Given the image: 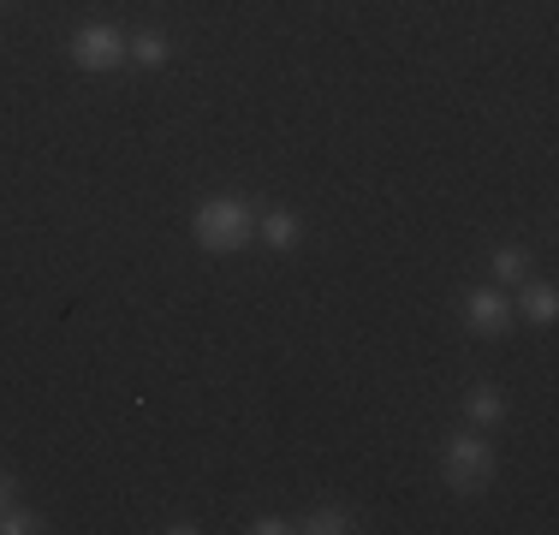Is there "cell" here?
Returning <instances> with one entry per match:
<instances>
[{"label":"cell","instance_id":"6da1fadb","mask_svg":"<svg viewBox=\"0 0 559 535\" xmlns=\"http://www.w3.org/2000/svg\"><path fill=\"white\" fill-rule=\"evenodd\" d=\"M191 238L209 257H238L245 245H257V209L245 197H209L191 221Z\"/></svg>","mask_w":559,"mask_h":535},{"label":"cell","instance_id":"7a4b0ae2","mask_svg":"<svg viewBox=\"0 0 559 535\" xmlns=\"http://www.w3.org/2000/svg\"><path fill=\"white\" fill-rule=\"evenodd\" d=\"M441 476L452 494H464V500H476V494L495 482V447H488L483 428H459V435L441 447Z\"/></svg>","mask_w":559,"mask_h":535},{"label":"cell","instance_id":"3957f363","mask_svg":"<svg viewBox=\"0 0 559 535\" xmlns=\"http://www.w3.org/2000/svg\"><path fill=\"white\" fill-rule=\"evenodd\" d=\"M119 60H126V36L114 24H84L72 36V66H84V72H114Z\"/></svg>","mask_w":559,"mask_h":535},{"label":"cell","instance_id":"277c9868","mask_svg":"<svg viewBox=\"0 0 559 535\" xmlns=\"http://www.w3.org/2000/svg\"><path fill=\"white\" fill-rule=\"evenodd\" d=\"M464 328L483 333V340H500V333L512 328V298L495 286H476L471 298H464Z\"/></svg>","mask_w":559,"mask_h":535},{"label":"cell","instance_id":"5b68a950","mask_svg":"<svg viewBox=\"0 0 559 535\" xmlns=\"http://www.w3.org/2000/svg\"><path fill=\"white\" fill-rule=\"evenodd\" d=\"M518 304H512V316H524L530 328H554V316H559V292H554V280H518Z\"/></svg>","mask_w":559,"mask_h":535},{"label":"cell","instance_id":"8992f818","mask_svg":"<svg viewBox=\"0 0 559 535\" xmlns=\"http://www.w3.org/2000/svg\"><path fill=\"white\" fill-rule=\"evenodd\" d=\"M257 238H262L269 250H298V238H304V221H298L292 209H269V214L257 221Z\"/></svg>","mask_w":559,"mask_h":535},{"label":"cell","instance_id":"52a82bcc","mask_svg":"<svg viewBox=\"0 0 559 535\" xmlns=\"http://www.w3.org/2000/svg\"><path fill=\"white\" fill-rule=\"evenodd\" d=\"M500 417H506V399L488 381H476L471 393H464V423L471 428H500Z\"/></svg>","mask_w":559,"mask_h":535},{"label":"cell","instance_id":"ba28073f","mask_svg":"<svg viewBox=\"0 0 559 535\" xmlns=\"http://www.w3.org/2000/svg\"><path fill=\"white\" fill-rule=\"evenodd\" d=\"M167 54H173V43L162 31H138V36H126V60H138V66H167Z\"/></svg>","mask_w":559,"mask_h":535},{"label":"cell","instance_id":"9c48e42d","mask_svg":"<svg viewBox=\"0 0 559 535\" xmlns=\"http://www.w3.org/2000/svg\"><path fill=\"white\" fill-rule=\"evenodd\" d=\"M488 268H495L500 286H518V280H530V250H524V245H500Z\"/></svg>","mask_w":559,"mask_h":535},{"label":"cell","instance_id":"30bf717a","mask_svg":"<svg viewBox=\"0 0 559 535\" xmlns=\"http://www.w3.org/2000/svg\"><path fill=\"white\" fill-rule=\"evenodd\" d=\"M298 530L304 535H345V530H357V524H352V512H345V506H316Z\"/></svg>","mask_w":559,"mask_h":535},{"label":"cell","instance_id":"8fae6325","mask_svg":"<svg viewBox=\"0 0 559 535\" xmlns=\"http://www.w3.org/2000/svg\"><path fill=\"white\" fill-rule=\"evenodd\" d=\"M31 530H43V512H31V506H19V500L0 512V535H31Z\"/></svg>","mask_w":559,"mask_h":535},{"label":"cell","instance_id":"7c38bea8","mask_svg":"<svg viewBox=\"0 0 559 535\" xmlns=\"http://www.w3.org/2000/svg\"><path fill=\"white\" fill-rule=\"evenodd\" d=\"M286 530H298V524H286L280 512H262L257 524H250V535H286Z\"/></svg>","mask_w":559,"mask_h":535},{"label":"cell","instance_id":"4fadbf2b","mask_svg":"<svg viewBox=\"0 0 559 535\" xmlns=\"http://www.w3.org/2000/svg\"><path fill=\"white\" fill-rule=\"evenodd\" d=\"M12 500H19V476H7V471H0V512H7Z\"/></svg>","mask_w":559,"mask_h":535}]
</instances>
